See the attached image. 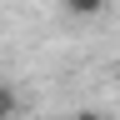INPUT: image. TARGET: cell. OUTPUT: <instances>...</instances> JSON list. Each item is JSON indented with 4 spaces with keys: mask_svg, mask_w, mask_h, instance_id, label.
I'll use <instances>...</instances> for the list:
<instances>
[{
    "mask_svg": "<svg viewBox=\"0 0 120 120\" xmlns=\"http://www.w3.org/2000/svg\"><path fill=\"white\" fill-rule=\"evenodd\" d=\"M65 5V15H75V20H95V15L110 10V0H60Z\"/></svg>",
    "mask_w": 120,
    "mask_h": 120,
    "instance_id": "1",
    "label": "cell"
},
{
    "mask_svg": "<svg viewBox=\"0 0 120 120\" xmlns=\"http://www.w3.org/2000/svg\"><path fill=\"white\" fill-rule=\"evenodd\" d=\"M70 120H105V115H100V110H75Z\"/></svg>",
    "mask_w": 120,
    "mask_h": 120,
    "instance_id": "3",
    "label": "cell"
},
{
    "mask_svg": "<svg viewBox=\"0 0 120 120\" xmlns=\"http://www.w3.org/2000/svg\"><path fill=\"white\" fill-rule=\"evenodd\" d=\"M15 110H20V90L0 80V120H15Z\"/></svg>",
    "mask_w": 120,
    "mask_h": 120,
    "instance_id": "2",
    "label": "cell"
}]
</instances>
